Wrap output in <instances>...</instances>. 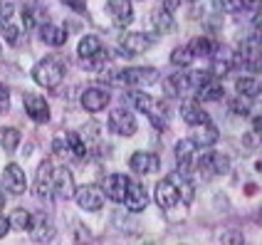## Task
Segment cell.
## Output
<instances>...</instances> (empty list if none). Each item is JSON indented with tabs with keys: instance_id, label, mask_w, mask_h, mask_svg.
Returning <instances> with one entry per match:
<instances>
[{
	"instance_id": "9c48e42d",
	"label": "cell",
	"mask_w": 262,
	"mask_h": 245,
	"mask_svg": "<svg viewBox=\"0 0 262 245\" xmlns=\"http://www.w3.org/2000/svg\"><path fill=\"white\" fill-rule=\"evenodd\" d=\"M154 196H156V203H159L163 211H171L176 203L181 201L178 186H176L171 178H168V181H159V183H156V191H154Z\"/></svg>"
},
{
	"instance_id": "83f0119b",
	"label": "cell",
	"mask_w": 262,
	"mask_h": 245,
	"mask_svg": "<svg viewBox=\"0 0 262 245\" xmlns=\"http://www.w3.org/2000/svg\"><path fill=\"white\" fill-rule=\"evenodd\" d=\"M20 144V131L15 129V127H3L0 129V146L8 151V154H13L15 149Z\"/></svg>"
},
{
	"instance_id": "30bf717a",
	"label": "cell",
	"mask_w": 262,
	"mask_h": 245,
	"mask_svg": "<svg viewBox=\"0 0 262 245\" xmlns=\"http://www.w3.org/2000/svg\"><path fill=\"white\" fill-rule=\"evenodd\" d=\"M129 166L134 173H156L161 169V161L156 154L148 151H134L129 156Z\"/></svg>"
},
{
	"instance_id": "1f68e13d",
	"label": "cell",
	"mask_w": 262,
	"mask_h": 245,
	"mask_svg": "<svg viewBox=\"0 0 262 245\" xmlns=\"http://www.w3.org/2000/svg\"><path fill=\"white\" fill-rule=\"evenodd\" d=\"M42 15V8H35V3L28 0V5L23 8V20H25V30H32L37 25V17Z\"/></svg>"
},
{
	"instance_id": "f6af8a7d",
	"label": "cell",
	"mask_w": 262,
	"mask_h": 245,
	"mask_svg": "<svg viewBox=\"0 0 262 245\" xmlns=\"http://www.w3.org/2000/svg\"><path fill=\"white\" fill-rule=\"evenodd\" d=\"M8 231H10V223H8V218L0 216V238H3V235H5Z\"/></svg>"
},
{
	"instance_id": "bcb514c9",
	"label": "cell",
	"mask_w": 262,
	"mask_h": 245,
	"mask_svg": "<svg viewBox=\"0 0 262 245\" xmlns=\"http://www.w3.org/2000/svg\"><path fill=\"white\" fill-rule=\"evenodd\" d=\"M252 127H255V131L260 134V116H255V119H252Z\"/></svg>"
},
{
	"instance_id": "9a60e30c",
	"label": "cell",
	"mask_w": 262,
	"mask_h": 245,
	"mask_svg": "<svg viewBox=\"0 0 262 245\" xmlns=\"http://www.w3.org/2000/svg\"><path fill=\"white\" fill-rule=\"evenodd\" d=\"M35 193H37V198H50L52 196V164L50 161H42L40 169H37Z\"/></svg>"
},
{
	"instance_id": "7c38bea8",
	"label": "cell",
	"mask_w": 262,
	"mask_h": 245,
	"mask_svg": "<svg viewBox=\"0 0 262 245\" xmlns=\"http://www.w3.org/2000/svg\"><path fill=\"white\" fill-rule=\"evenodd\" d=\"M176 161H178V171L183 176H190L193 161H195V144L190 139H181L176 144Z\"/></svg>"
},
{
	"instance_id": "ac0fdd59",
	"label": "cell",
	"mask_w": 262,
	"mask_h": 245,
	"mask_svg": "<svg viewBox=\"0 0 262 245\" xmlns=\"http://www.w3.org/2000/svg\"><path fill=\"white\" fill-rule=\"evenodd\" d=\"M181 119L190 124V127H198V124H205V121H210V116L203 112V107L198 104V101H183L181 104Z\"/></svg>"
},
{
	"instance_id": "8fae6325",
	"label": "cell",
	"mask_w": 262,
	"mask_h": 245,
	"mask_svg": "<svg viewBox=\"0 0 262 245\" xmlns=\"http://www.w3.org/2000/svg\"><path fill=\"white\" fill-rule=\"evenodd\" d=\"M106 104H109V92H104L99 87H89L82 92V107L89 114H97V112L106 109Z\"/></svg>"
},
{
	"instance_id": "d590c367",
	"label": "cell",
	"mask_w": 262,
	"mask_h": 245,
	"mask_svg": "<svg viewBox=\"0 0 262 245\" xmlns=\"http://www.w3.org/2000/svg\"><path fill=\"white\" fill-rule=\"evenodd\" d=\"M0 32L8 37V43H17V37H20V32H17V28H15L13 23H8L5 17H0Z\"/></svg>"
},
{
	"instance_id": "44dd1931",
	"label": "cell",
	"mask_w": 262,
	"mask_h": 245,
	"mask_svg": "<svg viewBox=\"0 0 262 245\" xmlns=\"http://www.w3.org/2000/svg\"><path fill=\"white\" fill-rule=\"evenodd\" d=\"M40 37H42V43L52 45V47H59V45H64V40H67V30L57 28L52 23H45L42 28H40Z\"/></svg>"
},
{
	"instance_id": "7dc6e473",
	"label": "cell",
	"mask_w": 262,
	"mask_h": 245,
	"mask_svg": "<svg viewBox=\"0 0 262 245\" xmlns=\"http://www.w3.org/2000/svg\"><path fill=\"white\" fill-rule=\"evenodd\" d=\"M0 52H3V50H0Z\"/></svg>"
},
{
	"instance_id": "f1b7e54d",
	"label": "cell",
	"mask_w": 262,
	"mask_h": 245,
	"mask_svg": "<svg viewBox=\"0 0 262 245\" xmlns=\"http://www.w3.org/2000/svg\"><path fill=\"white\" fill-rule=\"evenodd\" d=\"M30 218L32 216H30L25 208H15L13 213L8 216V223H10V228H13V231H28Z\"/></svg>"
},
{
	"instance_id": "603a6c76",
	"label": "cell",
	"mask_w": 262,
	"mask_h": 245,
	"mask_svg": "<svg viewBox=\"0 0 262 245\" xmlns=\"http://www.w3.org/2000/svg\"><path fill=\"white\" fill-rule=\"evenodd\" d=\"M163 89H166V94H171V97H183L190 89L188 77H186V74H171V77L163 82Z\"/></svg>"
},
{
	"instance_id": "4316f807",
	"label": "cell",
	"mask_w": 262,
	"mask_h": 245,
	"mask_svg": "<svg viewBox=\"0 0 262 245\" xmlns=\"http://www.w3.org/2000/svg\"><path fill=\"white\" fill-rule=\"evenodd\" d=\"M186 47H188V52L193 57H210L213 50H215V43H213L210 37H195V40H190Z\"/></svg>"
},
{
	"instance_id": "8992f818",
	"label": "cell",
	"mask_w": 262,
	"mask_h": 245,
	"mask_svg": "<svg viewBox=\"0 0 262 245\" xmlns=\"http://www.w3.org/2000/svg\"><path fill=\"white\" fill-rule=\"evenodd\" d=\"M106 127H109L112 134H119V136H131V134H136V119H134V114H131L129 109H114V112L109 114Z\"/></svg>"
},
{
	"instance_id": "5b68a950",
	"label": "cell",
	"mask_w": 262,
	"mask_h": 245,
	"mask_svg": "<svg viewBox=\"0 0 262 245\" xmlns=\"http://www.w3.org/2000/svg\"><path fill=\"white\" fill-rule=\"evenodd\" d=\"M198 169L205 176H225L230 171V159L225 154H215V151H205L198 159Z\"/></svg>"
},
{
	"instance_id": "ffe728a7",
	"label": "cell",
	"mask_w": 262,
	"mask_h": 245,
	"mask_svg": "<svg viewBox=\"0 0 262 245\" xmlns=\"http://www.w3.org/2000/svg\"><path fill=\"white\" fill-rule=\"evenodd\" d=\"M190 141H193L195 146H205V149H208V146H213L215 141H218V129H215L210 121L198 124V127H195V134L190 136Z\"/></svg>"
},
{
	"instance_id": "f546056e",
	"label": "cell",
	"mask_w": 262,
	"mask_h": 245,
	"mask_svg": "<svg viewBox=\"0 0 262 245\" xmlns=\"http://www.w3.org/2000/svg\"><path fill=\"white\" fill-rule=\"evenodd\" d=\"M64 139H67V144H70L72 156H77V159H84V156H87V144H84V139H82L77 131H70Z\"/></svg>"
},
{
	"instance_id": "74e56055",
	"label": "cell",
	"mask_w": 262,
	"mask_h": 245,
	"mask_svg": "<svg viewBox=\"0 0 262 245\" xmlns=\"http://www.w3.org/2000/svg\"><path fill=\"white\" fill-rule=\"evenodd\" d=\"M15 13V5L13 0H0V17H5V20H10Z\"/></svg>"
},
{
	"instance_id": "836d02e7",
	"label": "cell",
	"mask_w": 262,
	"mask_h": 245,
	"mask_svg": "<svg viewBox=\"0 0 262 245\" xmlns=\"http://www.w3.org/2000/svg\"><path fill=\"white\" fill-rule=\"evenodd\" d=\"M250 104H252V99H248V97H237V99L230 101V112L237 116H248L250 114Z\"/></svg>"
},
{
	"instance_id": "d4e9b609",
	"label": "cell",
	"mask_w": 262,
	"mask_h": 245,
	"mask_svg": "<svg viewBox=\"0 0 262 245\" xmlns=\"http://www.w3.org/2000/svg\"><path fill=\"white\" fill-rule=\"evenodd\" d=\"M151 25H154V30H156V32H161V35H168V32H173V28H176L171 13H166L163 8L151 13Z\"/></svg>"
},
{
	"instance_id": "52a82bcc",
	"label": "cell",
	"mask_w": 262,
	"mask_h": 245,
	"mask_svg": "<svg viewBox=\"0 0 262 245\" xmlns=\"http://www.w3.org/2000/svg\"><path fill=\"white\" fill-rule=\"evenodd\" d=\"M74 176L70 169H52V196L57 198H72L74 196Z\"/></svg>"
},
{
	"instance_id": "d6986e66",
	"label": "cell",
	"mask_w": 262,
	"mask_h": 245,
	"mask_svg": "<svg viewBox=\"0 0 262 245\" xmlns=\"http://www.w3.org/2000/svg\"><path fill=\"white\" fill-rule=\"evenodd\" d=\"M106 10L112 13L117 25H129L131 20H134V8H131L129 0H109L106 3Z\"/></svg>"
},
{
	"instance_id": "7a4b0ae2",
	"label": "cell",
	"mask_w": 262,
	"mask_h": 245,
	"mask_svg": "<svg viewBox=\"0 0 262 245\" xmlns=\"http://www.w3.org/2000/svg\"><path fill=\"white\" fill-rule=\"evenodd\" d=\"M119 85L126 87H144V85H154L159 82V70L156 67H129V70H121V72L114 74Z\"/></svg>"
},
{
	"instance_id": "4dcf8cb0",
	"label": "cell",
	"mask_w": 262,
	"mask_h": 245,
	"mask_svg": "<svg viewBox=\"0 0 262 245\" xmlns=\"http://www.w3.org/2000/svg\"><path fill=\"white\" fill-rule=\"evenodd\" d=\"M129 99H131V104H134L139 112H144V114L151 112V107H154V101H156L154 97H148V94H144V92H131Z\"/></svg>"
},
{
	"instance_id": "5bb4252c",
	"label": "cell",
	"mask_w": 262,
	"mask_h": 245,
	"mask_svg": "<svg viewBox=\"0 0 262 245\" xmlns=\"http://www.w3.org/2000/svg\"><path fill=\"white\" fill-rule=\"evenodd\" d=\"M25 112H28L30 119H35L37 124L50 121V104H47V99L37 97V94H28V97H25Z\"/></svg>"
},
{
	"instance_id": "7402d4cb",
	"label": "cell",
	"mask_w": 262,
	"mask_h": 245,
	"mask_svg": "<svg viewBox=\"0 0 262 245\" xmlns=\"http://www.w3.org/2000/svg\"><path fill=\"white\" fill-rule=\"evenodd\" d=\"M198 92V99L201 101H218L225 97V89H223V85L220 82H215V79H208V82H203V85L195 89Z\"/></svg>"
},
{
	"instance_id": "3957f363",
	"label": "cell",
	"mask_w": 262,
	"mask_h": 245,
	"mask_svg": "<svg viewBox=\"0 0 262 245\" xmlns=\"http://www.w3.org/2000/svg\"><path fill=\"white\" fill-rule=\"evenodd\" d=\"M72 198L77 201V206H79L82 211H99V208H104L106 193H104V188L94 186V183H87V186L74 188Z\"/></svg>"
},
{
	"instance_id": "f35d334b",
	"label": "cell",
	"mask_w": 262,
	"mask_h": 245,
	"mask_svg": "<svg viewBox=\"0 0 262 245\" xmlns=\"http://www.w3.org/2000/svg\"><path fill=\"white\" fill-rule=\"evenodd\" d=\"M220 243H243V238H240V233H223L218 238Z\"/></svg>"
},
{
	"instance_id": "277c9868",
	"label": "cell",
	"mask_w": 262,
	"mask_h": 245,
	"mask_svg": "<svg viewBox=\"0 0 262 245\" xmlns=\"http://www.w3.org/2000/svg\"><path fill=\"white\" fill-rule=\"evenodd\" d=\"M28 233H30V240H32V243H52V240H55V226H52V220L47 216H42V213L30 218Z\"/></svg>"
},
{
	"instance_id": "4fadbf2b",
	"label": "cell",
	"mask_w": 262,
	"mask_h": 245,
	"mask_svg": "<svg viewBox=\"0 0 262 245\" xmlns=\"http://www.w3.org/2000/svg\"><path fill=\"white\" fill-rule=\"evenodd\" d=\"M124 203H126V208H129V211L141 213V211L146 208V203H148V193H146V188L141 186L139 181H131L129 178V188H126Z\"/></svg>"
},
{
	"instance_id": "7bdbcfd3",
	"label": "cell",
	"mask_w": 262,
	"mask_h": 245,
	"mask_svg": "<svg viewBox=\"0 0 262 245\" xmlns=\"http://www.w3.org/2000/svg\"><path fill=\"white\" fill-rule=\"evenodd\" d=\"M178 3H181V0H163V10H166V13H173L176 8H178Z\"/></svg>"
},
{
	"instance_id": "ba28073f",
	"label": "cell",
	"mask_w": 262,
	"mask_h": 245,
	"mask_svg": "<svg viewBox=\"0 0 262 245\" xmlns=\"http://www.w3.org/2000/svg\"><path fill=\"white\" fill-rule=\"evenodd\" d=\"M3 186H5L8 193H13V196L25 193V188H28L25 171H23L17 164H8V166H5V171H3Z\"/></svg>"
},
{
	"instance_id": "ee69618b",
	"label": "cell",
	"mask_w": 262,
	"mask_h": 245,
	"mask_svg": "<svg viewBox=\"0 0 262 245\" xmlns=\"http://www.w3.org/2000/svg\"><path fill=\"white\" fill-rule=\"evenodd\" d=\"M74 240H77V243H84V240H89L87 231H84V228H82V226H79V228H77V238H74Z\"/></svg>"
},
{
	"instance_id": "e575fe53",
	"label": "cell",
	"mask_w": 262,
	"mask_h": 245,
	"mask_svg": "<svg viewBox=\"0 0 262 245\" xmlns=\"http://www.w3.org/2000/svg\"><path fill=\"white\" fill-rule=\"evenodd\" d=\"M52 154H55V156H64V159H70V156H72L70 144H67V139H64V136H57V139L52 141Z\"/></svg>"
},
{
	"instance_id": "8d00e7d4",
	"label": "cell",
	"mask_w": 262,
	"mask_h": 245,
	"mask_svg": "<svg viewBox=\"0 0 262 245\" xmlns=\"http://www.w3.org/2000/svg\"><path fill=\"white\" fill-rule=\"evenodd\" d=\"M213 8L220 13H237L240 10V0H213Z\"/></svg>"
},
{
	"instance_id": "b9f144b4",
	"label": "cell",
	"mask_w": 262,
	"mask_h": 245,
	"mask_svg": "<svg viewBox=\"0 0 262 245\" xmlns=\"http://www.w3.org/2000/svg\"><path fill=\"white\" fill-rule=\"evenodd\" d=\"M64 3H67L70 8H74L77 13H84V10H87V5H84L82 0H64Z\"/></svg>"
},
{
	"instance_id": "d6a6232c",
	"label": "cell",
	"mask_w": 262,
	"mask_h": 245,
	"mask_svg": "<svg viewBox=\"0 0 262 245\" xmlns=\"http://www.w3.org/2000/svg\"><path fill=\"white\" fill-rule=\"evenodd\" d=\"M171 62L178 65V67H188L190 62H193V55L188 52V47H176L173 52H171Z\"/></svg>"
},
{
	"instance_id": "e0dca14e",
	"label": "cell",
	"mask_w": 262,
	"mask_h": 245,
	"mask_svg": "<svg viewBox=\"0 0 262 245\" xmlns=\"http://www.w3.org/2000/svg\"><path fill=\"white\" fill-rule=\"evenodd\" d=\"M148 45H151V37L144 35V32H126L124 37H121V47H124V52H129V55H141L148 50Z\"/></svg>"
},
{
	"instance_id": "2e32d148",
	"label": "cell",
	"mask_w": 262,
	"mask_h": 245,
	"mask_svg": "<svg viewBox=\"0 0 262 245\" xmlns=\"http://www.w3.org/2000/svg\"><path fill=\"white\" fill-rule=\"evenodd\" d=\"M126 188H129V176H124V173H112V176L106 178V191H104V193H106L114 203H124Z\"/></svg>"
},
{
	"instance_id": "ab89813d",
	"label": "cell",
	"mask_w": 262,
	"mask_h": 245,
	"mask_svg": "<svg viewBox=\"0 0 262 245\" xmlns=\"http://www.w3.org/2000/svg\"><path fill=\"white\" fill-rule=\"evenodd\" d=\"M8 101H10V89H8L5 85H0V109H5Z\"/></svg>"
},
{
	"instance_id": "cb8c5ba5",
	"label": "cell",
	"mask_w": 262,
	"mask_h": 245,
	"mask_svg": "<svg viewBox=\"0 0 262 245\" xmlns=\"http://www.w3.org/2000/svg\"><path fill=\"white\" fill-rule=\"evenodd\" d=\"M235 89L240 97H248V99H257L260 97V79L257 77H240L235 82Z\"/></svg>"
},
{
	"instance_id": "60d3db41",
	"label": "cell",
	"mask_w": 262,
	"mask_h": 245,
	"mask_svg": "<svg viewBox=\"0 0 262 245\" xmlns=\"http://www.w3.org/2000/svg\"><path fill=\"white\" fill-rule=\"evenodd\" d=\"M240 8H245V10H255V13H257L260 0H240Z\"/></svg>"
},
{
	"instance_id": "484cf974",
	"label": "cell",
	"mask_w": 262,
	"mask_h": 245,
	"mask_svg": "<svg viewBox=\"0 0 262 245\" xmlns=\"http://www.w3.org/2000/svg\"><path fill=\"white\" fill-rule=\"evenodd\" d=\"M102 50H104V47H102V43H99V37H94V35L82 37V40H79V45H77V52H79V57H84V59L97 57Z\"/></svg>"
},
{
	"instance_id": "6da1fadb",
	"label": "cell",
	"mask_w": 262,
	"mask_h": 245,
	"mask_svg": "<svg viewBox=\"0 0 262 245\" xmlns=\"http://www.w3.org/2000/svg\"><path fill=\"white\" fill-rule=\"evenodd\" d=\"M32 79L40 87L55 89V87L64 79V65L59 57H45L32 67Z\"/></svg>"
}]
</instances>
